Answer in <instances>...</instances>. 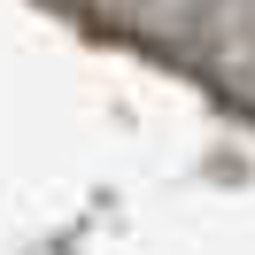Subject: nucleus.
Segmentation results:
<instances>
[]
</instances>
